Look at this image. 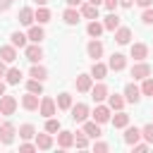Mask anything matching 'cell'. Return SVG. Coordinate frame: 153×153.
<instances>
[{"label":"cell","instance_id":"obj_1","mask_svg":"<svg viewBox=\"0 0 153 153\" xmlns=\"http://www.w3.org/2000/svg\"><path fill=\"white\" fill-rule=\"evenodd\" d=\"M55 108H57V103H55L50 96H43V98H41V103H38V112H41L45 120L55 115Z\"/></svg>","mask_w":153,"mask_h":153},{"label":"cell","instance_id":"obj_2","mask_svg":"<svg viewBox=\"0 0 153 153\" xmlns=\"http://www.w3.org/2000/svg\"><path fill=\"white\" fill-rule=\"evenodd\" d=\"M151 72H153V67L148 65V62H136L134 67H131V76H134V81L136 79H146V76H151Z\"/></svg>","mask_w":153,"mask_h":153},{"label":"cell","instance_id":"obj_3","mask_svg":"<svg viewBox=\"0 0 153 153\" xmlns=\"http://www.w3.org/2000/svg\"><path fill=\"white\" fill-rule=\"evenodd\" d=\"M69 110H72V120L74 122H86V117H88V105L86 103H76Z\"/></svg>","mask_w":153,"mask_h":153},{"label":"cell","instance_id":"obj_4","mask_svg":"<svg viewBox=\"0 0 153 153\" xmlns=\"http://www.w3.org/2000/svg\"><path fill=\"white\" fill-rule=\"evenodd\" d=\"M12 141H14V124L2 122L0 124V143H12Z\"/></svg>","mask_w":153,"mask_h":153},{"label":"cell","instance_id":"obj_5","mask_svg":"<svg viewBox=\"0 0 153 153\" xmlns=\"http://www.w3.org/2000/svg\"><path fill=\"white\" fill-rule=\"evenodd\" d=\"M14 110H17V100L12 98V96H0V112L2 115H14Z\"/></svg>","mask_w":153,"mask_h":153},{"label":"cell","instance_id":"obj_6","mask_svg":"<svg viewBox=\"0 0 153 153\" xmlns=\"http://www.w3.org/2000/svg\"><path fill=\"white\" fill-rule=\"evenodd\" d=\"M124 65H127V57L122 53H112L110 60H108V69H115V72H122Z\"/></svg>","mask_w":153,"mask_h":153},{"label":"cell","instance_id":"obj_7","mask_svg":"<svg viewBox=\"0 0 153 153\" xmlns=\"http://www.w3.org/2000/svg\"><path fill=\"white\" fill-rule=\"evenodd\" d=\"M26 60H29V62H41V60H43V48H41L38 43L26 45Z\"/></svg>","mask_w":153,"mask_h":153},{"label":"cell","instance_id":"obj_8","mask_svg":"<svg viewBox=\"0 0 153 153\" xmlns=\"http://www.w3.org/2000/svg\"><path fill=\"white\" fill-rule=\"evenodd\" d=\"M74 84H76V91L88 93V91H91V86H93V76H91V74H79Z\"/></svg>","mask_w":153,"mask_h":153},{"label":"cell","instance_id":"obj_9","mask_svg":"<svg viewBox=\"0 0 153 153\" xmlns=\"http://www.w3.org/2000/svg\"><path fill=\"white\" fill-rule=\"evenodd\" d=\"M38 93H31V91H26V96H22V108L24 110H38Z\"/></svg>","mask_w":153,"mask_h":153},{"label":"cell","instance_id":"obj_10","mask_svg":"<svg viewBox=\"0 0 153 153\" xmlns=\"http://www.w3.org/2000/svg\"><path fill=\"white\" fill-rule=\"evenodd\" d=\"M139 98H141V88H139L136 84H127V86H124V100L139 103Z\"/></svg>","mask_w":153,"mask_h":153},{"label":"cell","instance_id":"obj_11","mask_svg":"<svg viewBox=\"0 0 153 153\" xmlns=\"http://www.w3.org/2000/svg\"><path fill=\"white\" fill-rule=\"evenodd\" d=\"M131 57H134L136 62L146 60V57H148V45H146V43H134V45H131Z\"/></svg>","mask_w":153,"mask_h":153},{"label":"cell","instance_id":"obj_12","mask_svg":"<svg viewBox=\"0 0 153 153\" xmlns=\"http://www.w3.org/2000/svg\"><path fill=\"white\" fill-rule=\"evenodd\" d=\"M108 86L105 84H96V86H91V98L96 100V103H100V100H105L108 98Z\"/></svg>","mask_w":153,"mask_h":153},{"label":"cell","instance_id":"obj_13","mask_svg":"<svg viewBox=\"0 0 153 153\" xmlns=\"http://www.w3.org/2000/svg\"><path fill=\"white\" fill-rule=\"evenodd\" d=\"M108 120H110V108H108V105H96V110H93V122L103 124V122H108Z\"/></svg>","mask_w":153,"mask_h":153},{"label":"cell","instance_id":"obj_14","mask_svg":"<svg viewBox=\"0 0 153 153\" xmlns=\"http://www.w3.org/2000/svg\"><path fill=\"white\" fill-rule=\"evenodd\" d=\"M57 146H60V148H69V146H74V134L60 129V131H57Z\"/></svg>","mask_w":153,"mask_h":153},{"label":"cell","instance_id":"obj_15","mask_svg":"<svg viewBox=\"0 0 153 153\" xmlns=\"http://www.w3.org/2000/svg\"><path fill=\"white\" fill-rule=\"evenodd\" d=\"M62 19H65L69 26H74V24H79L81 14H79V10H76V7H67V10L62 12Z\"/></svg>","mask_w":153,"mask_h":153},{"label":"cell","instance_id":"obj_16","mask_svg":"<svg viewBox=\"0 0 153 153\" xmlns=\"http://www.w3.org/2000/svg\"><path fill=\"white\" fill-rule=\"evenodd\" d=\"M129 38H131V29H127V26H117V29H115V41H117L120 45H127Z\"/></svg>","mask_w":153,"mask_h":153},{"label":"cell","instance_id":"obj_17","mask_svg":"<svg viewBox=\"0 0 153 153\" xmlns=\"http://www.w3.org/2000/svg\"><path fill=\"white\" fill-rule=\"evenodd\" d=\"M86 50H88V57H93V60H98V57L103 55V43H100L98 38H93V41H88V45H86Z\"/></svg>","mask_w":153,"mask_h":153},{"label":"cell","instance_id":"obj_18","mask_svg":"<svg viewBox=\"0 0 153 153\" xmlns=\"http://www.w3.org/2000/svg\"><path fill=\"white\" fill-rule=\"evenodd\" d=\"M139 139H141V129H136V127H129V124H127V131H124V143L134 146Z\"/></svg>","mask_w":153,"mask_h":153},{"label":"cell","instance_id":"obj_19","mask_svg":"<svg viewBox=\"0 0 153 153\" xmlns=\"http://www.w3.org/2000/svg\"><path fill=\"white\" fill-rule=\"evenodd\" d=\"M79 14H81V17H86V19H98V5H91V2H86V5H81Z\"/></svg>","mask_w":153,"mask_h":153},{"label":"cell","instance_id":"obj_20","mask_svg":"<svg viewBox=\"0 0 153 153\" xmlns=\"http://www.w3.org/2000/svg\"><path fill=\"white\" fill-rule=\"evenodd\" d=\"M17 19H19V24H24V26H31V24H33V10H31V7H22Z\"/></svg>","mask_w":153,"mask_h":153},{"label":"cell","instance_id":"obj_21","mask_svg":"<svg viewBox=\"0 0 153 153\" xmlns=\"http://www.w3.org/2000/svg\"><path fill=\"white\" fill-rule=\"evenodd\" d=\"M26 38H29L31 43H41V41L45 38V31H43L41 26H29V33H26Z\"/></svg>","mask_w":153,"mask_h":153},{"label":"cell","instance_id":"obj_22","mask_svg":"<svg viewBox=\"0 0 153 153\" xmlns=\"http://www.w3.org/2000/svg\"><path fill=\"white\" fill-rule=\"evenodd\" d=\"M0 60L14 62V60H17V48H14V45H2V48H0Z\"/></svg>","mask_w":153,"mask_h":153},{"label":"cell","instance_id":"obj_23","mask_svg":"<svg viewBox=\"0 0 153 153\" xmlns=\"http://www.w3.org/2000/svg\"><path fill=\"white\" fill-rule=\"evenodd\" d=\"M105 74H108V65H103V62L93 60V67H91V76H93V79H105Z\"/></svg>","mask_w":153,"mask_h":153},{"label":"cell","instance_id":"obj_24","mask_svg":"<svg viewBox=\"0 0 153 153\" xmlns=\"http://www.w3.org/2000/svg\"><path fill=\"white\" fill-rule=\"evenodd\" d=\"M36 148H41V151L53 148V136L50 134H36Z\"/></svg>","mask_w":153,"mask_h":153},{"label":"cell","instance_id":"obj_25","mask_svg":"<svg viewBox=\"0 0 153 153\" xmlns=\"http://www.w3.org/2000/svg\"><path fill=\"white\" fill-rule=\"evenodd\" d=\"M86 33H88L91 38H98V36L103 33V24H100L98 19H91V22H88V26H86Z\"/></svg>","mask_w":153,"mask_h":153},{"label":"cell","instance_id":"obj_26","mask_svg":"<svg viewBox=\"0 0 153 153\" xmlns=\"http://www.w3.org/2000/svg\"><path fill=\"white\" fill-rule=\"evenodd\" d=\"M108 108L110 110H122L124 108V98L117 93H108Z\"/></svg>","mask_w":153,"mask_h":153},{"label":"cell","instance_id":"obj_27","mask_svg":"<svg viewBox=\"0 0 153 153\" xmlns=\"http://www.w3.org/2000/svg\"><path fill=\"white\" fill-rule=\"evenodd\" d=\"M127 124H129V115L122 112V110H117V115L112 117V127H115V129H124Z\"/></svg>","mask_w":153,"mask_h":153},{"label":"cell","instance_id":"obj_28","mask_svg":"<svg viewBox=\"0 0 153 153\" xmlns=\"http://www.w3.org/2000/svg\"><path fill=\"white\" fill-rule=\"evenodd\" d=\"M84 134H86L88 139H98V136H100L98 122H84Z\"/></svg>","mask_w":153,"mask_h":153},{"label":"cell","instance_id":"obj_29","mask_svg":"<svg viewBox=\"0 0 153 153\" xmlns=\"http://www.w3.org/2000/svg\"><path fill=\"white\" fill-rule=\"evenodd\" d=\"M33 19H38V24H48L50 22V10L45 5H41L36 12H33Z\"/></svg>","mask_w":153,"mask_h":153},{"label":"cell","instance_id":"obj_30","mask_svg":"<svg viewBox=\"0 0 153 153\" xmlns=\"http://www.w3.org/2000/svg\"><path fill=\"white\" fill-rule=\"evenodd\" d=\"M117 26H120V17H117L115 12H110V14L103 19V29H108V31H115Z\"/></svg>","mask_w":153,"mask_h":153},{"label":"cell","instance_id":"obj_31","mask_svg":"<svg viewBox=\"0 0 153 153\" xmlns=\"http://www.w3.org/2000/svg\"><path fill=\"white\" fill-rule=\"evenodd\" d=\"M29 74H31V79H38V81H43V79L48 76V69H45V67H41L38 62H33V67H31V72H29Z\"/></svg>","mask_w":153,"mask_h":153},{"label":"cell","instance_id":"obj_32","mask_svg":"<svg viewBox=\"0 0 153 153\" xmlns=\"http://www.w3.org/2000/svg\"><path fill=\"white\" fill-rule=\"evenodd\" d=\"M5 76H7V84H19L22 81V69H17V67H12V69H7L5 72Z\"/></svg>","mask_w":153,"mask_h":153},{"label":"cell","instance_id":"obj_33","mask_svg":"<svg viewBox=\"0 0 153 153\" xmlns=\"http://www.w3.org/2000/svg\"><path fill=\"white\" fill-rule=\"evenodd\" d=\"M55 103H57L60 110H69V108H72V96H69V93H60Z\"/></svg>","mask_w":153,"mask_h":153},{"label":"cell","instance_id":"obj_34","mask_svg":"<svg viewBox=\"0 0 153 153\" xmlns=\"http://www.w3.org/2000/svg\"><path fill=\"white\" fill-rule=\"evenodd\" d=\"M26 91H31V93H43V81H38V79H29L26 81Z\"/></svg>","mask_w":153,"mask_h":153},{"label":"cell","instance_id":"obj_35","mask_svg":"<svg viewBox=\"0 0 153 153\" xmlns=\"http://www.w3.org/2000/svg\"><path fill=\"white\" fill-rule=\"evenodd\" d=\"M10 38H12V45H14V48H26V36H24V33L14 31Z\"/></svg>","mask_w":153,"mask_h":153},{"label":"cell","instance_id":"obj_36","mask_svg":"<svg viewBox=\"0 0 153 153\" xmlns=\"http://www.w3.org/2000/svg\"><path fill=\"white\" fill-rule=\"evenodd\" d=\"M19 136H22V139H33V136H36L33 124H22V127H19Z\"/></svg>","mask_w":153,"mask_h":153},{"label":"cell","instance_id":"obj_37","mask_svg":"<svg viewBox=\"0 0 153 153\" xmlns=\"http://www.w3.org/2000/svg\"><path fill=\"white\" fill-rule=\"evenodd\" d=\"M45 131H48V134H57V131H60V120L48 117V122H45Z\"/></svg>","mask_w":153,"mask_h":153},{"label":"cell","instance_id":"obj_38","mask_svg":"<svg viewBox=\"0 0 153 153\" xmlns=\"http://www.w3.org/2000/svg\"><path fill=\"white\" fill-rule=\"evenodd\" d=\"M74 146H76V148H86V146H88V136H86L84 131H76V136H74Z\"/></svg>","mask_w":153,"mask_h":153},{"label":"cell","instance_id":"obj_39","mask_svg":"<svg viewBox=\"0 0 153 153\" xmlns=\"http://www.w3.org/2000/svg\"><path fill=\"white\" fill-rule=\"evenodd\" d=\"M141 81H143L141 93H143V96H153V79H151V76H146V79H141Z\"/></svg>","mask_w":153,"mask_h":153},{"label":"cell","instance_id":"obj_40","mask_svg":"<svg viewBox=\"0 0 153 153\" xmlns=\"http://www.w3.org/2000/svg\"><path fill=\"white\" fill-rule=\"evenodd\" d=\"M141 22H143V24H153V7H143Z\"/></svg>","mask_w":153,"mask_h":153},{"label":"cell","instance_id":"obj_41","mask_svg":"<svg viewBox=\"0 0 153 153\" xmlns=\"http://www.w3.org/2000/svg\"><path fill=\"white\" fill-rule=\"evenodd\" d=\"M141 136H143L148 143H153V124H146V127L141 129Z\"/></svg>","mask_w":153,"mask_h":153},{"label":"cell","instance_id":"obj_42","mask_svg":"<svg viewBox=\"0 0 153 153\" xmlns=\"http://www.w3.org/2000/svg\"><path fill=\"white\" fill-rule=\"evenodd\" d=\"M103 5H105V7L110 10V12H112V10H115V7L120 5V0H103Z\"/></svg>","mask_w":153,"mask_h":153},{"label":"cell","instance_id":"obj_43","mask_svg":"<svg viewBox=\"0 0 153 153\" xmlns=\"http://www.w3.org/2000/svg\"><path fill=\"white\" fill-rule=\"evenodd\" d=\"M93 151H98V153H103V151H108V143H103V141H98V143H93Z\"/></svg>","mask_w":153,"mask_h":153},{"label":"cell","instance_id":"obj_44","mask_svg":"<svg viewBox=\"0 0 153 153\" xmlns=\"http://www.w3.org/2000/svg\"><path fill=\"white\" fill-rule=\"evenodd\" d=\"M134 151H139V153H143V151H148V143H134Z\"/></svg>","mask_w":153,"mask_h":153},{"label":"cell","instance_id":"obj_45","mask_svg":"<svg viewBox=\"0 0 153 153\" xmlns=\"http://www.w3.org/2000/svg\"><path fill=\"white\" fill-rule=\"evenodd\" d=\"M10 7H12V0H0V12H5Z\"/></svg>","mask_w":153,"mask_h":153},{"label":"cell","instance_id":"obj_46","mask_svg":"<svg viewBox=\"0 0 153 153\" xmlns=\"http://www.w3.org/2000/svg\"><path fill=\"white\" fill-rule=\"evenodd\" d=\"M134 2H136L139 7H151V5H153V0H134Z\"/></svg>","mask_w":153,"mask_h":153},{"label":"cell","instance_id":"obj_47","mask_svg":"<svg viewBox=\"0 0 153 153\" xmlns=\"http://www.w3.org/2000/svg\"><path fill=\"white\" fill-rule=\"evenodd\" d=\"M19 148H22V151H36V143H22Z\"/></svg>","mask_w":153,"mask_h":153},{"label":"cell","instance_id":"obj_48","mask_svg":"<svg viewBox=\"0 0 153 153\" xmlns=\"http://www.w3.org/2000/svg\"><path fill=\"white\" fill-rule=\"evenodd\" d=\"M120 5H122V7H131V5H134V0H120Z\"/></svg>","mask_w":153,"mask_h":153},{"label":"cell","instance_id":"obj_49","mask_svg":"<svg viewBox=\"0 0 153 153\" xmlns=\"http://www.w3.org/2000/svg\"><path fill=\"white\" fill-rule=\"evenodd\" d=\"M81 2H84V0H67V5H69V7H76V5H81Z\"/></svg>","mask_w":153,"mask_h":153},{"label":"cell","instance_id":"obj_50","mask_svg":"<svg viewBox=\"0 0 153 153\" xmlns=\"http://www.w3.org/2000/svg\"><path fill=\"white\" fill-rule=\"evenodd\" d=\"M5 72H7V67H5V60H0V76H5Z\"/></svg>","mask_w":153,"mask_h":153},{"label":"cell","instance_id":"obj_51","mask_svg":"<svg viewBox=\"0 0 153 153\" xmlns=\"http://www.w3.org/2000/svg\"><path fill=\"white\" fill-rule=\"evenodd\" d=\"M2 93H5V81L0 79V96H2Z\"/></svg>","mask_w":153,"mask_h":153},{"label":"cell","instance_id":"obj_52","mask_svg":"<svg viewBox=\"0 0 153 153\" xmlns=\"http://www.w3.org/2000/svg\"><path fill=\"white\" fill-rule=\"evenodd\" d=\"M33 2H36L38 7H41V5H48V0H33Z\"/></svg>","mask_w":153,"mask_h":153},{"label":"cell","instance_id":"obj_53","mask_svg":"<svg viewBox=\"0 0 153 153\" xmlns=\"http://www.w3.org/2000/svg\"><path fill=\"white\" fill-rule=\"evenodd\" d=\"M88 2H91V5H100L103 0H88Z\"/></svg>","mask_w":153,"mask_h":153},{"label":"cell","instance_id":"obj_54","mask_svg":"<svg viewBox=\"0 0 153 153\" xmlns=\"http://www.w3.org/2000/svg\"><path fill=\"white\" fill-rule=\"evenodd\" d=\"M0 117H2V112H0Z\"/></svg>","mask_w":153,"mask_h":153}]
</instances>
